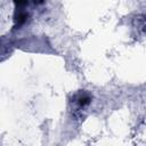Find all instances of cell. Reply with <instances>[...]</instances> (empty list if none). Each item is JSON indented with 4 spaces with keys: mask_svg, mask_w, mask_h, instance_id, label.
I'll return each mask as SVG.
<instances>
[{
    "mask_svg": "<svg viewBox=\"0 0 146 146\" xmlns=\"http://www.w3.org/2000/svg\"><path fill=\"white\" fill-rule=\"evenodd\" d=\"M90 103H91V96L89 92L84 90L78 91L76 94L73 95L71 99V104H72V108L74 110V113H81L88 107Z\"/></svg>",
    "mask_w": 146,
    "mask_h": 146,
    "instance_id": "obj_1",
    "label": "cell"
},
{
    "mask_svg": "<svg viewBox=\"0 0 146 146\" xmlns=\"http://www.w3.org/2000/svg\"><path fill=\"white\" fill-rule=\"evenodd\" d=\"M133 30L137 31L138 34L146 33V16H137L133 21Z\"/></svg>",
    "mask_w": 146,
    "mask_h": 146,
    "instance_id": "obj_2",
    "label": "cell"
}]
</instances>
